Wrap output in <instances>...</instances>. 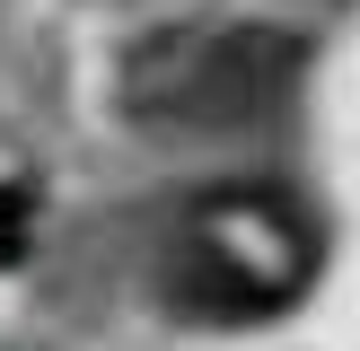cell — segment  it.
<instances>
[{"label":"cell","mask_w":360,"mask_h":351,"mask_svg":"<svg viewBox=\"0 0 360 351\" xmlns=\"http://www.w3.org/2000/svg\"><path fill=\"white\" fill-rule=\"evenodd\" d=\"M308 44L273 18H167L132 35L115 97L158 140H246L290 114Z\"/></svg>","instance_id":"1"},{"label":"cell","mask_w":360,"mask_h":351,"mask_svg":"<svg viewBox=\"0 0 360 351\" xmlns=\"http://www.w3.org/2000/svg\"><path fill=\"white\" fill-rule=\"evenodd\" d=\"M299 272H308V228H299L290 202H273V193H220V202L193 211V228H185V290L202 307L255 316L273 298H290Z\"/></svg>","instance_id":"2"}]
</instances>
